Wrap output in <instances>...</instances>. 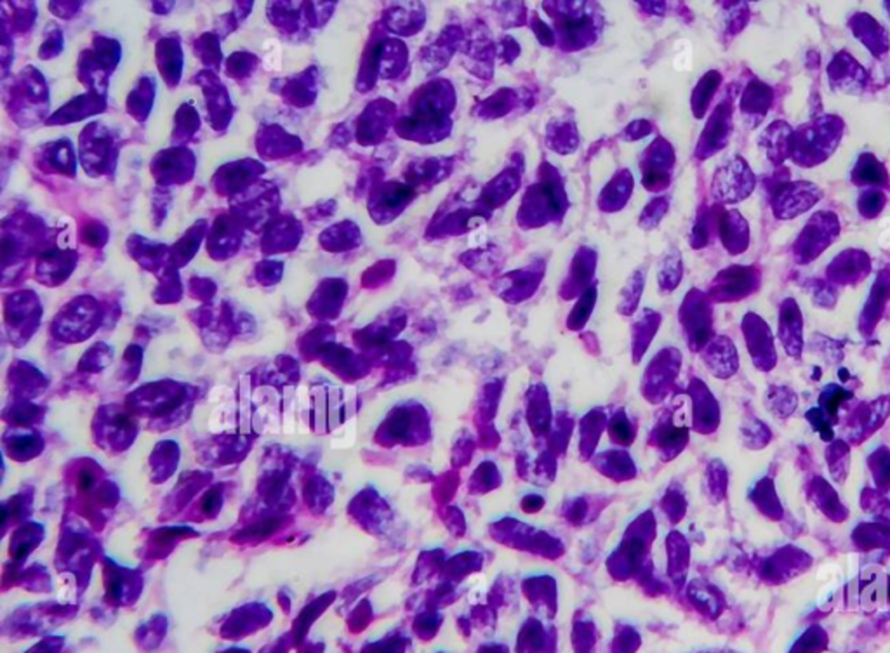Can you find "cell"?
<instances>
[{
	"label": "cell",
	"instance_id": "9",
	"mask_svg": "<svg viewBox=\"0 0 890 653\" xmlns=\"http://www.w3.org/2000/svg\"><path fill=\"white\" fill-rule=\"evenodd\" d=\"M682 274V266H680V257L678 254L674 256H668L665 259V263L659 266V282L663 285L670 283V287H674L678 283V278Z\"/></svg>",
	"mask_w": 890,
	"mask_h": 653
},
{
	"label": "cell",
	"instance_id": "10",
	"mask_svg": "<svg viewBox=\"0 0 890 653\" xmlns=\"http://www.w3.org/2000/svg\"><path fill=\"white\" fill-rule=\"evenodd\" d=\"M884 195L880 191L873 190L869 193H866L864 196H861V213H864L866 216H873V214H878L880 209L884 207Z\"/></svg>",
	"mask_w": 890,
	"mask_h": 653
},
{
	"label": "cell",
	"instance_id": "6",
	"mask_svg": "<svg viewBox=\"0 0 890 653\" xmlns=\"http://www.w3.org/2000/svg\"><path fill=\"white\" fill-rule=\"evenodd\" d=\"M791 136L793 131L788 124L774 122L763 135V144L771 153L769 157L774 161H781L784 157H788L791 153Z\"/></svg>",
	"mask_w": 890,
	"mask_h": 653
},
{
	"label": "cell",
	"instance_id": "7",
	"mask_svg": "<svg viewBox=\"0 0 890 653\" xmlns=\"http://www.w3.org/2000/svg\"><path fill=\"white\" fill-rule=\"evenodd\" d=\"M728 117L730 115H728L727 107H720L718 111H715L711 122L708 124V129H706L708 141L706 143L711 144V150H718L722 144H726V139L730 133Z\"/></svg>",
	"mask_w": 890,
	"mask_h": 653
},
{
	"label": "cell",
	"instance_id": "8",
	"mask_svg": "<svg viewBox=\"0 0 890 653\" xmlns=\"http://www.w3.org/2000/svg\"><path fill=\"white\" fill-rule=\"evenodd\" d=\"M753 272L752 270H745V268H734V270H728V272L724 273V285H726V294H734L737 296V292H748L752 289V283H753Z\"/></svg>",
	"mask_w": 890,
	"mask_h": 653
},
{
	"label": "cell",
	"instance_id": "3",
	"mask_svg": "<svg viewBox=\"0 0 890 653\" xmlns=\"http://www.w3.org/2000/svg\"><path fill=\"white\" fill-rule=\"evenodd\" d=\"M823 198V191L810 181L784 183L772 198V211L778 219H795L810 211Z\"/></svg>",
	"mask_w": 890,
	"mask_h": 653
},
{
	"label": "cell",
	"instance_id": "4",
	"mask_svg": "<svg viewBox=\"0 0 890 653\" xmlns=\"http://www.w3.org/2000/svg\"><path fill=\"white\" fill-rule=\"evenodd\" d=\"M840 233L838 218L830 213H819L812 216L809 224L797 242V254H802V261H812L823 250L836 240Z\"/></svg>",
	"mask_w": 890,
	"mask_h": 653
},
{
	"label": "cell",
	"instance_id": "2",
	"mask_svg": "<svg viewBox=\"0 0 890 653\" xmlns=\"http://www.w3.org/2000/svg\"><path fill=\"white\" fill-rule=\"evenodd\" d=\"M756 178L745 159L736 157L722 165L713 179V193L720 202L737 204L755 190Z\"/></svg>",
	"mask_w": 890,
	"mask_h": 653
},
{
	"label": "cell",
	"instance_id": "1",
	"mask_svg": "<svg viewBox=\"0 0 890 653\" xmlns=\"http://www.w3.org/2000/svg\"><path fill=\"white\" fill-rule=\"evenodd\" d=\"M842 137V122L836 117H824L804 126L791 136V157L798 162L817 163L828 159Z\"/></svg>",
	"mask_w": 890,
	"mask_h": 653
},
{
	"label": "cell",
	"instance_id": "11",
	"mask_svg": "<svg viewBox=\"0 0 890 653\" xmlns=\"http://www.w3.org/2000/svg\"><path fill=\"white\" fill-rule=\"evenodd\" d=\"M864 169H861V179L864 181H869V183H875L880 181V176H884V170L882 169H877V162L875 161H861Z\"/></svg>",
	"mask_w": 890,
	"mask_h": 653
},
{
	"label": "cell",
	"instance_id": "5",
	"mask_svg": "<svg viewBox=\"0 0 890 653\" xmlns=\"http://www.w3.org/2000/svg\"><path fill=\"white\" fill-rule=\"evenodd\" d=\"M782 344L788 353L798 354L802 352V315L795 300H786L781 306Z\"/></svg>",
	"mask_w": 890,
	"mask_h": 653
}]
</instances>
